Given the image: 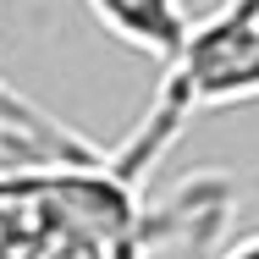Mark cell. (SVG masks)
<instances>
[{
	"label": "cell",
	"instance_id": "obj_2",
	"mask_svg": "<svg viewBox=\"0 0 259 259\" xmlns=\"http://www.w3.org/2000/svg\"><path fill=\"white\" fill-rule=\"evenodd\" d=\"M89 11L105 22V33L155 55L160 66H171L193 33V17H188L182 0H89Z\"/></svg>",
	"mask_w": 259,
	"mask_h": 259
},
{
	"label": "cell",
	"instance_id": "obj_1",
	"mask_svg": "<svg viewBox=\"0 0 259 259\" xmlns=\"http://www.w3.org/2000/svg\"><path fill=\"white\" fill-rule=\"evenodd\" d=\"M165 83L193 110L259 100V11L221 6L215 17L193 22L182 55L165 66Z\"/></svg>",
	"mask_w": 259,
	"mask_h": 259
}]
</instances>
